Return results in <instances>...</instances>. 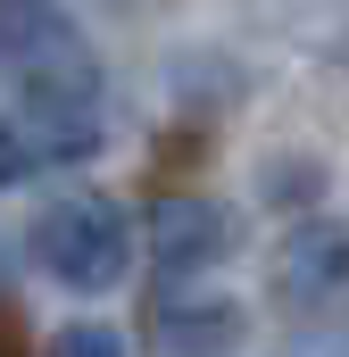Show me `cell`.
<instances>
[{"label": "cell", "instance_id": "1", "mask_svg": "<svg viewBox=\"0 0 349 357\" xmlns=\"http://www.w3.org/2000/svg\"><path fill=\"white\" fill-rule=\"evenodd\" d=\"M34 258H42L50 282H67V291H117L125 266H133V216L108 191H67V199L42 208Z\"/></svg>", "mask_w": 349, "mask_h": 357}, {"label": "cell", "instance_id": "2", "mask_svg": "<svg viewBox=\"0 0 349 357\" xmlns=\"http://www.w3.org/2000/svg\"><path fill=\"white\" fill-rule=\"evenodd\" d=\"M233 250V216L216 208V199H200V191H174V199H158V216H150V258H158V274L167 282H183V274L216 266Z\"/></svg>", "mask_w": 349, "mask_h": 357}, {"label": "cell", "instance_id": "3", "mask_svg": "<svg viewBox=\"0 0 349 357\" xmlns=\"http://www.w3.org/2000/svg\"><path fill=\"white\" fill-rule=\"evenodd\" d=\"M341 282H349V233L341 225H308V233L283 241V291L316 299V291H341Z\"/></svg>", "mask_w": 349, "mask_h": 357}, {"label": "cell", "instance_id": "4", "mask_svg": "<svg viewBox=\"0 0 349 357\" xmlns=\"http://www.w3.org/2000/svg\"><path fill=\"white\" fill-rule=\"evenodd\" d=\"M158 324H167V349H174V357H216L225 341H233V307H208V316H200V307L174 299Z\"/></svg>", "mask_w": 349, "mask_h": 357}, {"label": "cell", "instance_id": "5", "mask_svg": "<svg viewBox=\"0 0 349 357\" xmlns=\"http://www.w3.org/2000/svg\"><path fill=\"white\" fill-rule=\"evenodd\" d=\"M50 357H125V341L108 324H67V333H50Z\"/></svg>", "mask_w": 349, "mask_h": 357}]
</instances>
